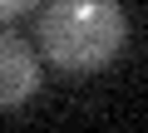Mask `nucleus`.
I'll use <instances>...</instances> for the list:
<instances>
[{
	"instance_id": "f257e3e1",
	"label": "nucleus",
	"mask_w": 148,
	"mask_h": 133,
	"mask_svg": "<svg viewBox=\"0 0 148 133\" xmlns=\"http://www.w3.org/2000/svg\"><path fill=\"white\" fill-rule=\"evenodd\" d=\"M128 20L119 0H49V10L40 15V49L49 64L74 74L104 69V64L123 49Z\"/></svg>"
},
{
	"instance_id": "f03ea898",
	"label": "nucleus",
	"mask_w": 148,
	"mask_h": 133,
	"mask_svg": "<svg viewBox=\"0 0 148 133\" xmlns=\"http://www.w3.org/2000/svg\"><path fill=\"white\" fill-rule=\"evenodd\" d=\"M35 89H40V59L15 30H5L0 35V108L30 104Z\"/></svg>"
},
{
	"instance_id": "7ed1b4c3",
	"label": "nucleus",
	"mask_w": 148,
	"mask_h": 133,
	"mask_svg": "<svg viewBox=\"0 0 148 133\" xmlns=\"http://www.w3.org/2000/svg\"><path fill=\"white\" fill-rule=\"evenodd\" d=\"M30 5H35V0H0V20H10V15H20Z\"/></svg>"
}]
</instances>
